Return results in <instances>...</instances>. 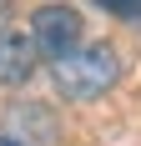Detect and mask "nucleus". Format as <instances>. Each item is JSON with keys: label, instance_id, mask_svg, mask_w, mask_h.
I'll list each match as a JSON object with an SVG mask.
<instances>
[{"label": "nucleus", "instance_id": "obj_1", "mask_svg": "<svg viewBox=\"0 0 141 146\" xmlns=\"http://www.w3.org/2000/svg\"><path fill=\"white\" fill-rule=\"evenodd\" d=\"M51 81H56V91L66 101H96V96H106L121 81V56L111 45H101V40L96 45H76V50L51 60Z\"/></svg>", "mask_w": 141, "mask_h": 146}, {"label": "nucleus", "instance_id": "obj_2", "mask_svg": "<svg viewBox=\"0 0 141 146\" xmlns=\"http://www.w3.org/2000/svg\"><path fill=\"white\" fill-rule=\"evenodd\" d=\"M86 35L81 25V10H70V5H41V10L30 15V40H35V50H41L45 60L66 56V50H76Z\"/></svg>", "mask_w": 141, "mask_h": 146}, {"label": "nucleus", "instance_id": "obj_3", "mask_svg": "<svg viewBox=\"0 0 141 146\" xmlns=\"http://www.w3.org/2000/svg\"><path fill=\"white\" fill-rule=\"evenodd\" d=\"M41 66V50L25 30H0V86H25Z\"/></svg>", "mask_w": 141, "mask_h": 146}, {"label": "nucleus", "instance_id": "obj_4", "mask_svg": "<svg viewBox=\"0 0 141 146\" xmlns=\"http://www.w3.org/2000/svg\"><path fill=\"white\" fill-rule=\"evenodd\" d=\"M0 131L10 136V141H20V146H51L56 126H51V111L45 106H15Z\"/></svg>", "mask_w": 141, "mask_h": 146}, {"label": "nucleus", "instance_id": "obj_5", "mask_svg": "<svg viewBox=\"0 0 141 146\" xmlns=\"http://www.w3.org/2000/svg\"><path fill=\"white\" fill-rule=\"evenodd\" d=\"M106 15H121V20H136L141 15V0H96Z\"/></svg>", "mask_w": 141, "mask_h": 146}, {"label": "nucleus", "instance_id": "obj_6", "mask_svg": "<svg viewBox=\"0 0 141 146\" xmlns=\"http://www.w3.org/2000/svg\"><path fill=\"white\" fill-rule=\"evenodd\" d=\"M0 146H20V141H10V136H5V131H0Z\"/></svg>", "mask_w": 141, "mask_h": 146}, {"label": "nucleus", "instance_id": "obj_7", "mask_svg": "<svg viewBox=\"0 0 141 146\" xmlns=\"http://www.w3.org/2000/svg\"><path fill=\"white\" fill-rule=\"evenodd\" d=\"M5 10H10V0H0V15H5Z\"/></svg>", "mask_w": 141, "mask_h": 146}]
</instances>
